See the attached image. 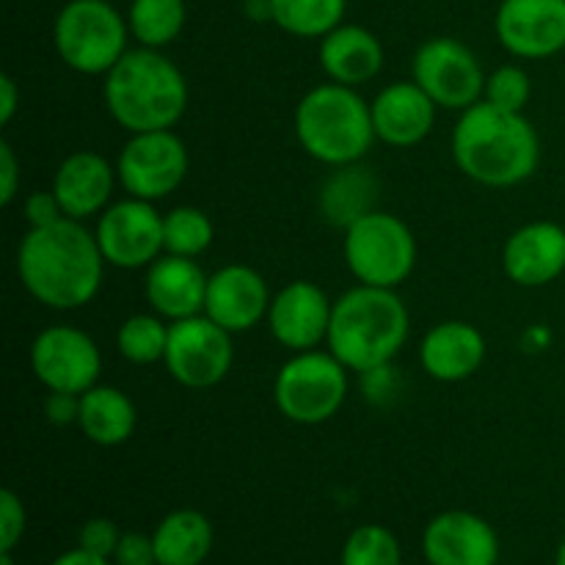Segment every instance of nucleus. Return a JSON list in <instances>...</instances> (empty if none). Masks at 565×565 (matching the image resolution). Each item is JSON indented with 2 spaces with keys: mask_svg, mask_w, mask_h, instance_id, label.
Instances as JSON below:
<instances>
[{
  "mask_svg": "<svg viewBox=\"0 0 565 565\" xmlns=\"http://www.w3.org/2000/svg\"><path fill=\"white\" fill-rule=\"evenodd\" d=\"M22 210H25V221L31 230L58 224L61 218H66L64 207H61L53 188H50V191H33L31 196L25 199V204H22Z\"/></svg>",
  "mask_w": 565,
  "mask_h": 565,
  "instance_id": "35",
  "label": "nucleus"
},
{
  "mask_svg": "<svg viewBox=\"0 0 565 565\" xmlns=\"http://www.w3.org/2000/svg\"><path fill=\"white\" fill-rule=\"evenodd\" d=\"M116 185H119L116 163L94 149H77L66 154L53 174V191L64 207V215L83 224L99 218L116 202Z\"/></svg>",
  "mask_w": 565,
  "mask_h": 565,
  "instance_id": "17",
  "label": "nucleus"
},
{
  "mask_svg": "<svg viewBox=\"0 0 565 565\" xmlns=\"http://www.w3.org/2000/svg\"><path fill=\"white\" fill-rule=\"evenodd\" d=\"M486 345L483 331L467 320H445L434 329L425 331L419 342V364L425 373L441 384H458L467 381L483 367Z\"/></svg>",
  "mask_w": 565,
  "mask_h": 565,
  "instance_id": "22",
  "label": "nucleus"
},
{
  "mask_svg": "<svg viewBox=\"0 0 565 565\" xmlns=\"http://www.w3.org/2000/svg\"><path fill=\"white\" fill-rule=\"evenodd\" d=\"M401 544L392 530L381 524H362L353 530L342 550V565H401Z\"/></svg>",
  "mask_w": 565,
  "mask_h": 565,
  "instance_id": "31",
  "label": "nucleus"
},
{
  "mask_svg": "<svg viewBox=\"0 0 565 565\" xmlns=\"http://www.w3.org/2000/svg\"><path fill=\"white\" fill-rule=\"evenodd\" d=\"M555 565H565V541H563V544H561V550H557Z\"/></svg>",
  "mask_w": 565,
  "mask_h": 565,
  "instance_id": "43",
  "label": "nucleus"
},
{
  "mask_svg": "<svg viewBox=\"0 0 565 565\" xmlns=\"http://www.w3.org/2000/svg\"><path fill=\"white\" fill-rule=\"evenodd\" d=\"M331 312H334V301L326 296L323 287L307 279H296L274 292L265 323H268L270 337L281 348H287L290 353H301L326 345Z\"/></svg>",
  "mask_w": 565,
  "mask_h": 565,
  "instance_id": "15",
  "label": "nucleus"
},
{
  "mask_svg": "<svg viewBox=\"0 0 565 565\" xmlns=\"http://www.w3.org/2000/svg\"><path fill=\"white\" fill-rule=\"evenodd\" d=\"M127 42V17L108 0H70L53 22L55 53L77 75L105 77L130 50Z\"/></svg>",
  "mask_w": 565,
  "mask_h": 565,
  "instance_id": "6",
  "label": "nucleus"
},
{
  "mask_svg": "<svg viewBox=\"0 0 565 565\" xmlns=\"http://www.w3.org/2000/svg\"><path fill=\"white\" fill-rule=\"evenodd\" d=\"M243 9L252 20H270V0H246Z\"/></svg>",
  "mask_w": 565,
  "mask_h": 565,
  "instance_id": "41",
  "label": "nucleus"
},
{
  "mask_svg": "<svg viewBox=\"0 0 565 565\" xmlns=\"http://www.w3.org/2000/svg\"><path fill=\"white\" fill-rule=\"evenodd\" d=\"M0 565H14V557H11V552H0Z\"/></svg>",
  "mask_w": 565,
  "mask_h": 565,
  "instance_id": "42",
  "label": "nucleus"
},
{
  "mask_svg": "<svg viewBox=\"0 0 565 565\" xmlns=\"http://www.w3.org/2000/svg\"><path fill=\"white\" fill-rule=\"evenodd\" d=\"M20 193V160L9 141H0V204L9 207Z\"/></svg>",
  "mask_w": 565,
  "mask_h": 565,
  "instance_id": "37",
  "label": "nucleus"
},
{
  "mask_svg": "<svg viewBox=\"0 0 565 565\" xmlns=\"http://www.w3.org/2000/svg\"><path fill=\"white\" fill-rule=\"evenodd\" d=\"M215 241V226L204 210L180 204L163 213V243L166 254L199 259Z\"/></svg>",
  "mask_w": 565,
  "mask_h": 565,
  "instance_id": "30",
  "label": "nucleus"
},
{
  "mask_svg": "<svg viewBox=\"0 0 565 565\" xmlns=\"http://www.w3.org/2000/svg\"><path fill=\"white\" fill-rule=\"evenodd\" d=\"M119 541H121V533L110 519H92V522L83 524L81 544L77 546L108 561V557H114Z\"/></svg>",
  "mask_w": 565,
  "mask_h": 565,
  "instance_id": "34",
  "label": "nucleus"
},
{
  "mask_svg": "<svg viewBox=\"0 0 565 565\" xmlns=\"http://www.w3.org/2000/svg\"><path fill=\"white\" fill-rule=\"evenodd\" d=\"M191 154L177 130L136 132L125 141L116 158L119 188L127 196L143 202H163L185 182Z\"/></svg>",
  "mask_w": 565,
  "mask_h": 565,
  "instance_id": "9",
  "label": "nucleus"
},
{
  "mask_svg": "<svg viewBox=\"0 0 565 565\" xmlns=\"http://www.w3.org/2000/svg\"><path fill=\"white\" fill-rule=\"evenodd\" d=\"M20 108V86L11 75H0V125H9Z\"/></svg>",
  "mask_w": 565,
  "mask_h": 565,
  "instance_id": "39",
  "label": "nucleus"
},
{
  "mask_svg": "<svg viewBox=\"0 0 565 565\" xmlns=\"http://www.w3.org/2000/svg\"><path fill=\"white\" fill-rule=\"evenodd\" d=\"M458 171L486 188H516L539 171L541 138L524 114L480 99L458 114L450 136Z\"/></svg>",
  "mask_w": 565,
  "mask_h": 565,
  "instance_id": "2",
  "label": "nucleus"
},
{
  "mask_svg": "<svg viewBox=\"0 0 565 565\" xmlns=\"http://www.w3.org/2000/svg\"><path fill=\"white\" fill-rule=\"evenodd\" d=\"M138 425L136 403L119 386L97 384L81 395L77 428L92 445L119 447L132 439Z\"/></svg>",
  "mask_w": 565,
  "mask_h": 565,
  "instance_id": "24",
  "label": "nucleus"
},
{
  "mask_svg": "<svg viewBox=\"0 0 565 565\" xmlns=\"http://www.w3.org/2000/svg\"><path fill=\"white\" fill-rule=\"evenodd\" d=\"M423 550L430 565H497L500 539L478 513L447 511L425 527Z\"/></svg>",
  "mask_w": 565,
  "mask_h": 565,
  "instance_id": "20",
  "label": "nucleus"
},
{
  "mask_svg": "<svg viewBox=\"0 0 565 565\" xmlns=\"http://www.w3.org/2000/svg\"><path fill=\"white\" fill-rule=\"evenodd\" d=\"M224 326L207 315L177 320L169 329L163 367L185 390H213L230 375L235 362V345Z\"/></svg>",
  "mask_w": 565,
  "mask_h": 565,
  "instance_id": "11",
  "label": "nucleus"
},
{
  "mask_svg": "<svg viewBox=\"0 0 565 565\" xmlns=\"http://www.w3.org/2000/svg\"><path fill=\"white\" fill-rule=\"evenodd\" d=\"M348 0H270V20L298 39H323L345 20Z\"/></svg>",
  "mask_w": 565,
  "mask_h": 565,
  "instance_id": "28",
  "label": "nucleus"
},
{
  "mask_svg": "<svg viewBox=\"0 0 565 565\" xmlns=\"http://www.w3.org/2000/svg\"><path fill=\"white\" fill-rule=\"evenodd\" d=\"M318 61L331 83L359 88L375 81L384 70V44L367 28L342 22L320 39Z\"/></svg>",
  "mask_w": 565,
  "mask_h": 565,
  "instance_id": "23",
  "label": "nucleus"
},
{
  "mask_svg": "<svg viewBox=\"0 0 565 565\" xmlns=\"http://www.w3.org/2000/svg\"><path fill=\"white\" fill-rule=\"evenodd\" d=\"M114 561L116 565H158L154 541L143 533H121Z\"/></svg>",
  "mask_w": 565,
  "mask_h": 565,
  "instance_id": "36",
  "label": "nucleus"
},
{
  "mask_svg": "<svg viewBox=\"0 0 565 565\" xmlns=\"http://www.w3.org/2000/svg\"><path fill=\"white\" fill-rule=\"evenodd\" d=\"M53 565H110V563L105 561V557H97V555H92V552H86L77 546V550L64 552L61 557H55Z\"/></svg>",
  "mask_w": 565,
  "mask_h": 565,
  "instance_id": "40",
  "label": "nucleus"
},
{
  "mask_svg": "<svg viewBox=\"0 0 565 565\" xmlns=\"http://www.w3.org/2000/svg\"><path fill=\"white\" fill-rule=\"evenodd\" d=\"M296 138L303 152L329 169L362 163L375 138L373 110L359 88L318 83L296 105Z\"/></svg>",
  "mask_w": 565,
  "mask_h": 565,
  "instance_id": "5",
  "label": "nucleus"
},
{
  "mask_svg": "<svg viewBox=\"0 0 565 565\" xmlns=\"http://www.w3.org/2000/svg\"><path fill=\"white\" fill-rule=\"evenodd\" d=\"M158 565H202L213 550V524L191 508L171 511L152 535Z\"/></svg>",
  "mask_w": 565,
  "mask_h": 565,
  "instance_id": "26",
  "label": "nucleus"
},
{
  "mask_svg": "<svg viewBox=\"0 0 565 565\" xmlns=\"http://www.w3.org/2000/svg\"><path fill=\"white\" fill-rule=\"evenodd\" d=\"M44 417L58 428L66 425H77L81 417V395H70V392H47L44 401Z\"/></svg>",
  "mask_w": 565,
  "mask_h": 565,
  "instance_id": "38",
  "label": "nucleus"
},
{
  "mask_svg": "<svg viewBox=\"0 0 565 565\" xmlns=\"http://www.w3.org/2000/svg\"><path fill=\"white\" fill-rule=\"evenodd\" d=\"M94 221V237L110 268L147 270L160 254H166L163 213H158L154 202L136 196L116 199Z\"/></svg>",
  "mask_w": 565,
  "mask_h": 565,
  "instance_id": "13",
  "label": "nucleus"
},
{
  "mask_svg": "<svg viewBox=\"0 0 565 565\" xmlns=\"http://www.w3.org/2000/svg\"><path fill=\"white\" fill-rule=\"evenodd\" d=\"M351 390V370L326 348L292 353L274 379L276 412L292 425H323L340 414Z\"/></svg>",
  "mask_w": 565,
  "mask_h": 565,
  "instance_id": "7",
  "label": "nucleus"
},
{
  "mask_svg": "<svg viewBox=\"0 0 565 565\" xmlns=\"http://www.w3.org/2000/svg\"><path fill=\"white\" fill-rule=\"evenodd\" d=\"M375 138L386 147L412 149L434 132L439 105L414 81H397L381 88L370 103Z\"/></svg>",
  "mask_w": 565,
  "mask_h": 565,
  "instance_id": "19",
  "label": "nucleus"
},
{
  "mask_svg": "<svg viewBox=\"0 0 565 565\" xmlns=\"http://www.w3.org/2000/svg\"><path fill=\"white\" fill-rule=\"evenodd\" d=\"M375 199H379V180L364 169L362 163L340 166L331 169L318 193V210L323 215L326 224L340 226L342 232L375 210Z\"/></svg>",
  "mask_w": 565,
  "mask_h": 565,
  "instance_id": "25",
  "label": "nucleus"
},
{
  "mask_svg": "<svg viewBox=\"0 0 565 565\" xmlns=\"http://www.w3.org/2000/svg\"><path fill=\"white\" fill-rule=\"evenodd\" d=\"M25 533V508L14 491H0V552H11Z\"/></svg>",
  "mask_w": 565,
  "mask_h": 565,
  "instance_id": "33",
  "label": "nucleus"
},
{
  "mask_svg": "<svg viewBox=\"0 0 565 565\" xmlns=\"http://www.w3.org/2000/svg\"><path fill=\"white\" fill-rule=\"evenodd\" d=\"M494 33L516 58H552L565 50V0H502Z\"/></svg>",
  "mask_w": 565,
  "mask_h": 565,
  "instance_id": "14",
  "label": "nucleus"
},
{
  "mask_svg": "<svg viewBox=\"0 0 565 565\" xmlns=\"http://www.w3.org/2000/svg\"><path fill=\"white\" fill-rule=\"evenodd\" d=\"M486 72L472 47L452 36H434L414 53L412 81L439 105V110L472 108L483 99Z\"/></svg>",
  "mask_w": 565,
  "mask_h": 565,
  "instance_id": "10",
  "label": "nucleus"
},
{
  "mask_svg": "<svg viewBox=\"0 0 565 565\" xmlns=\"http://www.w3.org/2000/svg\"><path fill=\"white\" fill-rule=\"evenodd\" d=\"M270 301H274V292L257 268L230 263L210 274L204 315L224 326L230 334H243L265 323Z\"/></svg>",
  "mask_w": 565,
  "mask_h": 565,
  "instance_id": "16",
  "label": "nucleus"
},
{
  "mask_svg": "<svg viewBox=\"0 0 565 565\" xmlns=\"http://www.w3.org/2000/svg\"><path fill=\"white\" fill-rule=\"evenodd\" d=\"M412 315L397 290L356 285L334 298L326 348L351 373L386 367L406 348Z\"/></svg>",
  "mask_w": 565,
  "mask_h": 565,
  "instance_id": "4",
  "label": "nucleus"
},
{
  "mask_svg": "<svg viewBox=\"0 0 565 565\" xmlns=\"http://www.w3.org/2000/svg\"><path fill=\"white\" fill-rule=\"evenodd\" d=\"M342 259L359 285L397 290L417 268V237L406 221L375 207L342 232Z\"/></svg>",
  "mask_w": 565,
  "mask_h": 565,
  "instance_id": "8",
  "label": "nucleus"
},
{
  "mask_svg": "<svg viewBox=\"0 0 565 565\" xmlns=\"http://www.w3.org/2000/svg\"><path fill=\"white\" fill-rule=\"evenodd\" d=\"M171 323L154 312H141L127 318L116 331V351L125 362L147 367V364L163 362L169 348Z\"/></svg>",
  "mask_w": 565,
  "mask_h": 565,
  "instance_id": "29",
  "label": "nucleus"
},
{
  "mask_svg": "<svg viewBox=\"0 0 565 565\" xmlns=\"http://www.w3.org/2000/svg\"><path fill=\"white\" fill-rule=\"evenodd\" d=\"M533 97V81L530 72L519 64H502L486 77L483 99L494 108L511 110V114H524Z\"/></svg>",
  "mask_w": 565,
  "mask_h": 565,
  "instance_id": "32",
  "label": "nucleus"
},
{
  "mask_svg": "<svg viewBox=\"0 0 565 565\" xmlns=\"http://www.w3.org/2000/svg\"><path fill=\"white\" fill-rule=\"evenodd\" d=\"M110 119L125 132L174 130L188 110L191 88L180 66L152 47H132L103 77Z\"/></svg>",
  "mask_w": 565,
  "mask_h": 565,
  "instance_id": "3",
  "label": "nucleus"
},
{
  "mask_svg": "<svg viewBox=\"0 0 565 565\" xmlns=\"http://www.w3.org/2000/svg\"><path fill=\"white\" fill-rule=\"evenodd\" d=\"M31 370L47 392L83 395L99 384L103 351L88 331L55 323L33 337Z\"/></svg>",
  "mask_w": 565,
  "mask_h": 565,
  "instance_id": "12",
  "label": "nucleus"
},
{
  "mask_svg": "<svg viewBox=\"0 0 565 565\" xmlns=\"http://www.w3.org/2000/svg\"><path fill=\"white\" fill-rule=\"evenodd\" d=\"M502 268L519 287H546L565 274V230L555 221H530L502 246Z\"/></svg>",
  "mask_w": 565,
  "mask_h": 565,
  "instance_id": "18",
  "label": "nucleus"
},
{
  "mask_svg": "<svg viewBox=\"0 0 565 565\" xmlns=\"http://www.w3.org/2000/svg\"><path fill=\"white\" fill-rule=\"evenodd\" d=\"M185 20V0H132L127 9V25L138 47H169L182 33Z\"/></svg>",
  "mask_w": 565,
  "mask_h": 565,
  "instance_id": "27",
  "label": "nucleus"
},
{
  "mask_svg": "<svg viewBox=\"0 0 565 565\" xmlns=\"http://www.w3.org/2000/svg\"><path fill=\"white\" fill-rule=\"evenodd\" d=\"M105 263L94 230L83 221L28 230L17 248V274L33 301L55 312H75L92 303L103 287Z\"/></svg>",
  "mask_w": 565,
  "mask_h": 565,
  "instance_id": "1",
  "label": "nucleus"
},
{
  "mask_svg": "<svg viewBox=\"0 0 565 565\" xmlns=\"http://www.w3.org/2000/svg\"><path fill=\"white\" fill-rule=\"evenodd\" d=\"M207 279L202 265L191 257L160 254L143 276V296L149 309L169 323L204 312Z\"/></svg>",
  "mask_w": 565,
  "mask_h": 565,
  "instance_id": "21",
  "label": "nucleus"
}]
</instances>
